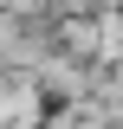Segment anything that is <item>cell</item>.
Masks as SVG:
<instances>
[{
  "instance_id": "obj_1",
  "label": "cell",
  "mask_w": 123,
  "mask_h": 129,
  "mask_svg": "<svg viewBox=\"0 0 123 129\" xmlns=\"http://www.w3.org/2000/svg\"><path fill=\"white\" fill-rule=\"evenodd\" d=\"M46 90L26 71H0V129H46Z\"/></svg>"
},
{
  "instance_id": "obj_2",
  "label": "cell",
  "mask_w": 123,
  "mask_h": 129,
  "mask_svg": "<svg viewBox=\"0 0 123 129\" xmlns=\"http://www.w3.org/2000/svg\"><path fill=\"white\" fill-rule=\"evenodd\" d=\"M84 116H97V123L123 129V71H97L91 97H84Z\"/></svg>"
}]
</instances>
